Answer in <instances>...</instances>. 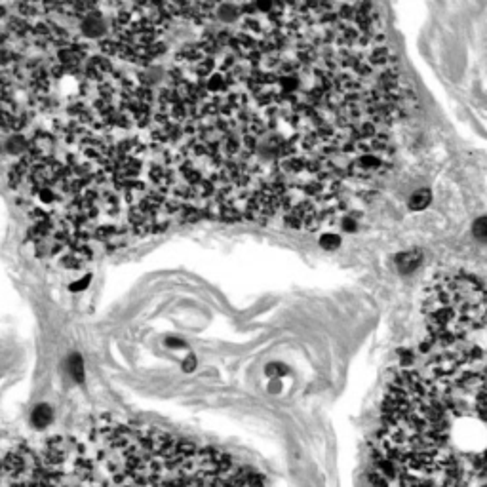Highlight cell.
Here are the masks:
<instances>
[{
    "mask_svg": "<svg viewBox=\"0 0 487 487\" xmlns=\"http://www.w3.org/2000/svg\"><path fill=\"white\" fill-rule=\"evenodd\" d=\"M196 368V360L195 356H189L187 360L183 362V371H193Z\"/></svg>",
    "mask_w": 487,
    "mask_h": 487,
    "instance_id": "obj_13",
    "label": "cell"
},
{
    "mask_svg": "<svg viewBox=\"0 0 487 487\" xmlns=\"http://www.w3.org/2000/svg\"><path fill=\"white\" fill-rule=\"evenodd\" d=\"M421 265V253L419 251H407V253H401L400 257L396 259V267L401 274H409L417 267Z\"/></svg>",
    "mask_w": 487,
    "mask_h": 487,
    "instance_id": "obj_1",
    "label": "cell"
},
{
    "mask_svg": "<svg viewBox=\"0 0 487 487\" xmlns=\"http://www.w3.org/2000/svg\"><path fill=\"white\" fill-rule=\"evenodd\" d=\"M69 373H71V377L76 381V383H84V377H86V373H84V360L80 354H71L69 358Z\"/></svg>",
    "mask_w": 487,
    "mask_h": 487,
    "instance_id": "obj_4",
    "label": "cell"
},
{
    "mask_svg": "<svg viewBox=\"0 0 487 487\" xmlns=\"http://www.w3.org/2000/svg\"><path fill=\"white\" fill-rule=\"evenodd\" d=\"M474 236L482 242H487V217H482L474 223Z\"/></svg>",
    "mask_w": 487,
    "mask_h": 487,
    "instance_id": "obj_8",
    "label": "cell"
},
{
    "mask_svg": "<svg viewBox=\"0 0 487 487\" xmlns=\"http://www.w3.org/2000/svg\"><path fill=\"white\" fill-rule=\"evenodd\" d=\"M166 345H168V347H183V341L174 339V337H168V339H166Z\"/></svg>",
    "mask_w": 487,
    "mask_h": 487,
    "instance_id": "obj_14",
    "label": "cell"
},
{
    "mask_svg": "<svg viewBox=\"0 0 487 487\" xmlns=\"http://www.w3.org/2000/svg\"><path fill=\"white\" fill-rule=\"evenodd\" d=\"M219 17L225 19V21H232L238 17V8L236 6H228V4H223L219 8Z\"/></svg>",
    "mask_w": 487,
    "mask_h": 487,
    "instance_id": "obj_9",
    "label": "cell"
},
{
    "mask_svg": "<svg viewBox=\"0 0 487 487\" xmlns=\"http://www.w3.org/2000/svg\"><path fill=\"white\" fill-rule=\"evenodd\" d=\"M6 151L10 154H19V152H25V139L21 135H11L6 141Z\"/></svg>",
    "mask_w": 487,
    "mask_h": 487,
    "instance_id": "obj_6",
    "label": "cell"
},
{
    "mask_svg": "<svg viewBox=\"0 0 487 487\" xmlns=\"http://www.w3.org/2000/svg\"><path fill=\"white\" fill-rule=\"evenodd\" d=\"M90 282H92V274H86V276H82V278H78L76 282H73L69 288H71V292H84L88 286H90Z\"/></svg>",
    "mask_w": 487,
    "mask_h": 487,
    "instance_id": "obj_10",
    "label": "cell"
},
{
    "mask_svg": "<svg viewBox=\"0 0 487 487\" xmlns=\"http://www.w3.org/2000/svg\"><path fill=\"white\" fill-rule=\"evenodd\" d=\"M221 88H223V76L211 75V78L207 80V90H211V92H221Z\"/></svg>",
    "mask_w": 487,
    "mask_h": 487,
    "instance_id": "obj_11",
    "label": "cell"
},
{
    "mask_svg": "<svg viewBox=\"0 0 487 487\" xmlns=\"http://www.w3.org/2000/svg\"><path fill=\"white\" fill-rule=\"evenodd\" d=\"M430 191H426V189H422V191H417L415 195L411 196V200H409V209L413 211H422L424 207L430 204Z\"/></svg>",
    "mask_w": 487,
    "mask_h": 487,
    "instance_id": "obj_5",
    "label": "cell"
},
{
    "mask_svg": "<svg viewBox=\"0 0 487 487\" xmlns=\"http://www.w3.org/2000/svg\"><path fill=\"white\" fill-rule=\"evenodd\" d=\"M82 33L86 36H99V34L105 33V25L103 19L99 17L97 13H86L84 21H82Z\"/></svg>",
    "mask_w": 487,
    "mask_h": 487,
    "instance_id": "obj_2",
    "label": "cell"
},
{
    "mask_svg": "<svg viewBox=\"0 0 487 487\" xmlns=\"http://www.w3.org/2000/svg\"><path fill=\"white\" fill-rule=\"evenodd\" d=\"M38 196H40V200H42L44 204H50V202H54V191L52 189H48V187H40L38 189Z\"/></svg>",
    "mask_w": 487,
    "mask_h": 487,
    "instance_id": "obj_12",
    "label": "cell"
},
{
    "mask_svg": "<svg viewBox=\"0 0 487 487\" xmlns=\"http://www.w3.org/2000/svg\"><path fill=\"white\" fill-rule=\"evenodd\" d=\"M0 472H2V461H0Z\"/></svg>",
    "mask_w": 487,
    "mask_h": 487,
    "instance_id": "obj_15",
    "label": "cell"
},
{
    "mask_svg": "<svg viewBox=\"0 0 487 487\" xmlns=\"http://www.w3.org/2000/svg\"><path fill=\"white\" fill-rule=\"evenodd\" d=\"M341 244V238L337 236L335 232H325L320 236V246L324 249H337Z\"/></svg>",
    "mask_w": 487,
    "mask_h": 487,
    "instance_id": "obj_7",
    "label": "cell"
},
{
    "mask_svg": "<svg viewBox=\"0 0 487 487\" xmlns=\"http://www.w3.org/2000/svg\"><path fill=\"white\" fill-rule=\"evenodd\" d=\"M52 419H54V411H52V407L46 405V403L36 405L33 415H31V421H33L34 428H46V426L52 422Z\"/></svg>",
    "mask_w": 487,
    "mask_h": 487,
    "instance_id": "obj_3",
    "label": "cell"
},
{
    "mask_svg": "<svg viewBox=\"0 0 487 487\" xmlns=\"http://www.w3.org/2000/svg\"><path fill=\"white\" fill-rule=\"evenodd\" d=\"M0 147H2V145H0Z\"/></svg>",
    "mask_w": 487,
    "mask_h": 487,
    "instance_id": "obj_16",
    "label": "cell"
}]
</instances>
